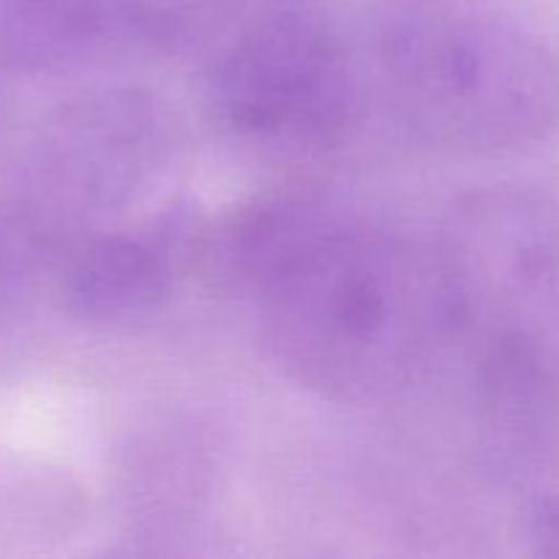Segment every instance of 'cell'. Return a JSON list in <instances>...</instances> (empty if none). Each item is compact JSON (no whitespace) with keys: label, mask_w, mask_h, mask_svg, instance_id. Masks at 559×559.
<instances>
[{"label":"cell","mask_w":559,"mask_h":559,"mask_svg":"<svg viewBox=\"0 0 559 559\" xmlns=\"http://www.w3.org/2000/svg\"><path fill=\"white\" fill-rule=\"evenodd\" d=\"M74 240L20 189L0 200V347L58 289Z\"/></svg>","instance_id":"9c48e42d"},{"label":"cell","mask_w":559,"mask_h":559,"mask_svg":"<svg viewBox=\"0 0 559 559\" xmlns=\"http://www.w3.org/2000/svg\"><path fill=\"white\" fill-rule=\"evenodd\" d=\"M475 369L559 377V207L530 189L462 197L437 240Z\"/></svg>","instance_id":"3957f363"},{"label":"cell","mask_w":559,"mask_h":559,"mask_svg":"<svg viewBox=\"0 0 559 559\" xmlns=\"http://www.w3.org/2000/svg\"><path fill=\"white\" fill-rule=\"evenodd\" d=\"M194 224L183 213H167L82 238L55 289L66 314L93 328H129L156 317L180 271H189Z\"/></svg>","instance_id":"52a82bcc"},{"label":"cell","mask_w":559,"mask_h":559,"mask_svg":"<svg viewBox=\"0 0 559 559\" xmlns=\"http://www.w3.org/2000/svg\"><path fill=\"white\" fill-rule=\"evenodd\" d=\"M180 145V123L162 98L104 87L41 126L16 189L80 243L156 194L178 167Z\"/></svg>","instance_id":"5b68a950"},{"label":"cell","mask_w":559,"mask_h":559,"mask_svg":"<svg viewBox=\"0 0 559 559\" xmlns=\"http://www.w3.org/2000/svg\"><path fill=\"white\" fill-rule=\"evenodd\" d=\"M524 535L533 555L559 557V495H546L530 506Z\"/></svg>","instance_id":"8fae6325"},{"label":"cell","mask_w":559,"mask_h":559,"mask_svg":"<svg viewBox=\"0 0 559 559\" xmlns=\"http://www.w3.org/2000/svg\"><path fill=\"white\" fill-rule=\"evenodd\" d=\"M85 516L87 497L74 475L25 453L0 451V544H58Z\"/></svg>","instance_id":"30bf717a"},{"label":"cell","mask_w":559,"mask_h":559,"mask_svg":"<svg viewBox=\"0 0 559 559\" xmlns=\"http://www.w3.org/2000/svg\"><path fill=\"white\" fill-rule=\"evenodd\" d=\"M336 222L314 191H260L194 224L189 271L211 295L254 304Z\"/></svg>","instance_id":"ba28073f"},{"label":"cell","mask_w":559,"mask_h":559,"mask_svg":"<svg viewBox=\"0 0 559 559\" xmlns=\"http://www.w3.org/2000/svg\"><path fill=\"white\" fill-rule=\"evenodd\" d=\"M235 0H0V74H63L123 55L167 52Z\"/></svg>","instance_id":"8992f818"},{"label":"cell","mask_w":559,"mask_h":559,"mask_svg":"<svg viewBox=\"0 0 559 559\" xmlns=\"http://www.w3.org/2000/svg\"><path fill=\"white\" fill-rule=\"evenodd\" d=\"M227 134L276 153H322L358 123L360 96L336 33L306 5H276L227 44L207 76Z\"/></svg>","instance_id":"277c9868"},{"label":"cell","mask_w":559,"mask_h":559,"mask_svg":"<svg viewBox=\"0 0 559 559\" xmlns=\"http://www.w3.org/2000/svg\"><path fill=\"white\" fill-rule=\"evenodd\" d=\"M251 306L267 364L336 404L396 396L456 336L437 249L342 218Z\"/></svg>","instance_id":"6da1fadb"},{"label":"cell","mask_w":559,"mask_h":559,"mask_svg":"<svg viewBox=\"0 0 559 559\" xmlns=\"http://www.w3.org/2000/svg\"><path fill=\"white\" fill-rule=\"evenodd\" d=\"M377 47L399 118L429 145L495 156L559 126L557 52L489 5L388 0Z\"/></svg>","instance_id":"7a4b0ae2"}]
</instances>
